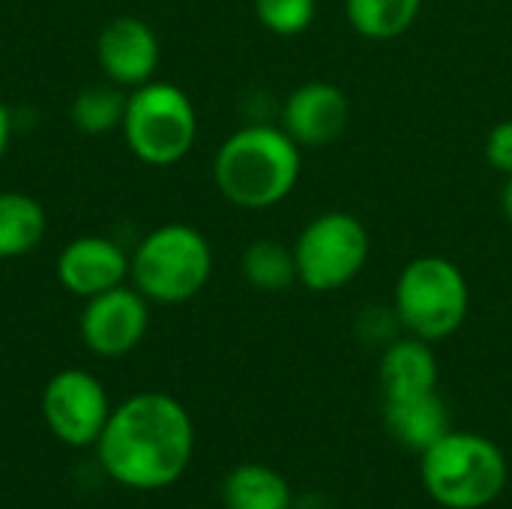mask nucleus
<instances>
[{
    "instance_id": "f257e3e1",
    "label": "nucleus",
    "mask_w": 512,
    "mask_h": 509,
    "mask_svg": "<svg viewBox=\"0 0 512 509\" xmlns=\"http://www.w3.org/2000/svg\"><path fill=\"white\" fill-rule=\"evenodd\" d=\"M195 426L168 393H135L117 408L96 441L102 471L126 489H168L192 462Z\"/></svg>"
},
{
    "instance_id": "f03ea898",
    "label": "nucleus",
    "mask_w": 512,
    "mask_h": 509,
    "mask_svg": "<svg viewBox=\"0 0 512 509\" xmlns=\"http://www.w3.org/2000/svg\"><path fill=\"white\" fill-rule=\"evenodd\" d=\"M300 171L303 150L282 126L270 123H249L231 132L213 156V183L240 210L282 204L297 189Z\"/></svg>"
},
{
    "instance_id": "7ed1b4c3",
    "label": "nucleus",
    "mask_w": 512,
    "mask_h": 509,
    "mask_svg": "<svg viewBox=\"0 0 512 509\" xmlns=\"http://www.w3.org/2000/svg\"><path fill=\"white\" fill-rule=\"evenodd\" d=\"M420 477L429 498L444 509H486L507 489V456L477 432H447L420 453Z\"/></svg>"
},
{
    "instance_id": "20e7f679",
    "label": "nucleus",
    "mask_w": 512,
    "mask_h": 509,
    "mask_svg": "<svg viewBox=\"0 0 512 509\" xmlns=\"http://www.w3.org/2000/svg\"><path fill=\"white\" fill-rule=\"evenodd\" d=\"M210 276L213 246L198 228L186 222L153 228L129 252V282L150 303H186L207 288Z\"/></svg>"
},
{
    "instance_id": "39448f33",
    "label": "nucleus",
    "mask_w": 512,
    "mask_h": 509,
    "mask_svg": "<svg viewBox=\"0 0 512 509\" xmlns=\"http://www.w3.org/2000/svg\"><path fill=\"white\" fill-rule=\"evenodd\" d=\"M471 312V285L462 267L441 255L408 261L393 288V315L408 336L444 342L462 330Z\"/></svg>"
},
{
    "instance_id": "423d86ee",
    "label": "nucleus",
    "mask_w": 512,
    "mask_h": 509,
    "mask_svg": "<svg viewBox=\"0 0 512 509\" xmlns=\"http://www.w3.org/2000/svg\"><path fill=\"white\" fill-rule=\"evenodd\" d=\"M120 132L135 159L153 168H168L192 153L198 114L183 87L153 78L126 93Z\"/></svg>"
},
{
    "instance_id": "0eeeda50",
    "label": "nucleus",
    "mask_w": 512,
    "mask_h": 509,
    "mask_svg": "<svg viewBox=\"0 0 512 509\" xmlns=\"http://www.w3.org/2000/svg\"><path fill=\"white\" fill-rule=\"evenodd\" d=\"M372 255L369 228L345 210L312 216L294 240L297 282L315 294L351 285Z\"/></svg>"
},
{
    "instance_id": "6e6552de",
    "label": "nucleus",
    "mask_w": 512,
    "mask_h": 509,
    "mask_svg": "<svg viewBox=\"0 0 512 509\" xmlns=\"http://www.w3.org/2000/svg\"><path fill=\"white\" fill-rule=\"evenodd\" d=\"M42 417L66 447H96L108 417V393L87 369H63L42 390Z\"/></svg>"
},
{
    "instance_id": "1a4fd4ad",
    "label": "nucleus",
    "mask_w": 512,
    "mask_h": 509,
    "mask_svg": "<svg viewBox=\"0 0 512 509\" xmlns=\"http://www.w3.org/2000/svg\"><path fill=\"white\" fill-rule=\"evenodd\" d=\"M147 327H150V300L132 285H117L111 291L84 300L81 321H78L84 348L105 360L135 351L147 336Z\"/></svg>"
},
{
    "instance_id": "9d476101",
    "label": "nucleus",
    "mask_w": 512,
    "mask_h": 509,
    "mask_svg": "<svg viewBox=\"0 0 512 509\" xmlns=\"http://www.w3.org/2000/svg\"><path fill=\"white\" fill-rule=\"evenodd\" d=\"M351 123V102L339 84L306 81L285 96L282 129L300 150H318L345 135Z\"/></svg>"
},
{
    "instance_id": "9b49d317",
    "label": "nucleus",
    "mask_w": 512,
    "mask_h": 509,
    "mask_svg": "<svg viewBox=\"0 0 512 509\" xmlns=\"http://www.w3.org/2000/svg\"><path fill=\"white\" fill-rule=\"evenodd\" d=\"M96 60L111 84L132 90L156 78L162 51L147 21L135 15H117L96 36Z\"/></svg>"
},
{
    "instance_id": "f8f14e48",
    "label": "nucleus",
    "mask_w": 512,
    "mask_h": 509,
    "mask_svg": "<svg viewBox=\"0 0 512 509\" xmlns=\"http://www.w3.org/2000/svg\"><path fill=\"white\" fill-rule=\"evenodd\" d=\"M57 282L63 291L90 300L102 291L126 285L129 279V252L102 234H84L69 240L54 264Z\"/></svg>"
},
{
    "instance_id": "ddd939ff",
    "label": "nucleus",
    "mask_w": 512,
    "mask_h": 509,
    "mask_svg": "<svg viewBox=\"0 0 512 509\" xmlns=\"http://www.w3.org/2000/svg\"><path fill=\"white\" fill-rule=\"evenodd\" d=\"M438 357L432 351V342L405 336L384 345L381 363H378V381L384 399H414L438 390Z\"/></svg>"
},
{
    "instance_id": "4468645a",
    "label": "nucleus",
    "mask_w": 512,
    "mask_h": 509,
    "mask_svg": "<svg viewBox=\"0 0 512 509\" xmlns=\"http://www.w3.org/2000/svg\"><path fill=\"white\" fill-rule=\"evenodd\" d=\"M384 426L411 453H426L450 432V408L435 393L414 399H384Z\"/></svg>"
},
{
    "instance_id": "2eb2a0df",
    "label": "nucleus",
    "mask_w": 512,
    "mask_h": 509,
    "mask_svg": "<svg viewBox=\"0 0 512 509\" xmlns=\"http://www.w3.org/2000/svg\"><path fill=\"white\" fill-rule=\"evenodd\" d=\"M225 509H294V492L288 480L270 465H237L222 483Z\"/></svg>"
},
{
    "instance_id": "dca6fc26",
    "label": "nucleus",
    "mask_w": 512,
    "mask_h": 509,
    "mask_svg": "<svg viewBox=\"0 0 512 509\" xmlns=\"http://www.w3.org/2000/svg\"><path fill=\"white\" fill-rule=\"evenodd\" d=\"M48 231L45 207L27 192H0V258L30 255Z\"/></svg>"
},
{
    "instance_id": "f3484780",
    "label": "nucleus",
    "mask_w": 512,
    "mask_h": 509,
    "mask_svg": "<svg viewBox=\"0 0 512 509\" xmlns=\"http://www.w3.org/2000/svg\"><path fill=\"white\" fill-rule=\"evenodd\" d=\"M423 12V0H345L348 24L372 42L405 36Z\"/></svg>"
},
{
    "instance_id": "a211bd4d",
    "label": "nucleus",
    "mask_w": 512,
    "mask_h": 509,
    "mask_svg": "<svg viewBox=\"0 0 512 509\" xmlns=\"http://www.w3.org/2000/svg\"><path fill=\"white\" fill-rule=\"evenodd\" d=\"M243 279L264 294H282L291 285H297V261L294 246H285L282 240L261 237L246 246L240 258Z\"/></svg>"
},
{
    "instance_id": "6ab92c4d",
    "label": "nucleus",
    "mask_w": 512,
    "mask_h": 509,
    "mask_svg": "<svg viewBox=\"0 0 512 509\" xmlns=\"http://www.w3.org/2000/svg\"><path fill=\"white\" fill-rule=\"evenodd\" d=\"M123 111H126L123 87L105 81V84H87L84 90H78V96L72 99L69 117L75 129L84 135H108L120 129Z\"/></svg>"
},
{
    "instance_id": "aec40b11",
    "label": "nucleus",
    "mask_w": 512,
    "mask_h": 509,
    "mask_svg": "<svg viewBox=\"0 0 512 509\" xmlns=\"http://www.w3.org/2000/svg\"><path fill=\"white\" fill-rule=\"evenodd\" d=\"M255 18L273 36H300L318 15V0H252Z\"/></svg>"
},
{
    "instance_id": "412c9836",
    "label": "nucleus",
    "mask_w": 512,
    "mask_h": 509,
    "mask_svg": "<svg viewBox=\"0 0 512 509\" xmlns=\"http://www.w3.org/2000/svg\"><path fill=\"white\" fill-rule=\"evenodd\" d=\"M483 153H486V162L498 174L512 177V120H501L489 129Z\"/></svg>"
},
{
    "instance_id": "4be33fe9",
    "label": "nucleus",
    "mask_w": 512,
    "mask_h": 509,
    "mask_svg": "<svg viewBox=\"0 0 512 509\" xmlns=\"http://www.w3.org/2000/svg\"><path fill=\"white\" fill-rule=\"evenodd\" d=\"M9 138H12V114H9V108L0 102V159H3L6 150H9Z\"/></svg>"
},
{
    "instance_id": "5701e85b",
    "label": "nucleus",
    "mask_w": 512,
    "mask_h": 509,
    "mask_svg": "<svg viewBox=\"0 0 512 509\" xmlns=\"http://www.w3.org/2000/svg\"><path fill=\"white\" fill-rule=\"evenodd\" d=\"M501 210L512 225V177H504V189H501Z\"/></svg>"
}]
</instances>
